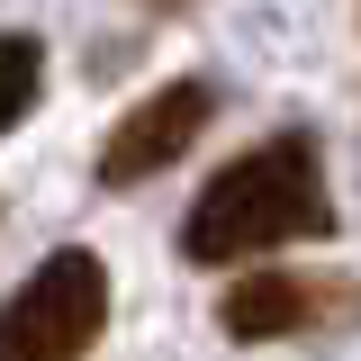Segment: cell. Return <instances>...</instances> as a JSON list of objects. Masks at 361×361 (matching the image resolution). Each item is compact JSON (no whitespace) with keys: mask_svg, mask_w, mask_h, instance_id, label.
Segmentation results:
<instances>
[{"mask_svg":"<svg viewBox=\"0 0 361 361\" xmlns=\"http://www.w3.org/2000/svg\"><path fill=\"white\" fill-rule=\"evenodd\" d=\"M307 235H334V190H325V163H316L307 135H271L253 154H235L199 208L180 226V253L190 262H253V253H280V244H307Z\"/></svg>","mask_w":361,"mask_h":361,"instance_id":"cell-1","label":"cell"},{"mask_svg":"<svg viewBox=\"0 0 361 361\" xmlns=\"http://www.w3.org/2000/svg\"><path fill=\"white\" fill-rule=\"evenodd\" d=\"M109 325V262L90 244H63L45 253L9 307H0V361H82Z\"/></svg>","mask_w":361,"mask_h":361,"instance_id":"cell-2","label":"cell"},{"mask_svg":"<svg viewBox=\"0 0 361 361\" xmlns=\"http://www.w3.org/2000/svg\"><path fill=\"white\" fill-rule=\"evenodd\" d=\"M217 325L235 343H289V334H343L361 325V280H307V271H253L217 298Z\"/></svg>","mask_w":361,"mask_h":361,"instance_id":"cell-3","label":"cell"},{"mask_svg":"<svg viewBox=\"0 0 361 361\" xmlns=\"http://www.w3.org/2000/svg\"><path fill=\"white\" fill-rule=\"evenodd\" d=\"M208 118H217V90H208V82H163L154 99H135L127 118L109 127V145H99V180H109V190L154 180L163 163H180V154L199 145Z\"/></svg>","mask_w":361,"mask_h":361,"instance_id":"cell-4","label":"cell"},{"mask_svg":"<svg viewBox=\"0 0 361 361\" xmlns=\"http://www.w3.org/2000/svg\"><path fill=\"white\" fill-rule=\"evenodd\" d=\"M37 90H45V45L27 27H0V135L37 109Z\"/></svg>","mask_w":361,"mask_h":361,"instance_id":"cell-5","label":"cell"},{"mask_svg":"<svg viewBox=\"0 0 361 361\" xmlns=\"http://www.w3.org/2000/svg\"><path fill=\"white\" fill-rule=\"evenodd\" d=\"M163 9H180V0H163Z\"/></svg>","mask_w":361,"mask_h":361,"instance_id":"cell-6","label":"cell"}]
</instances>
